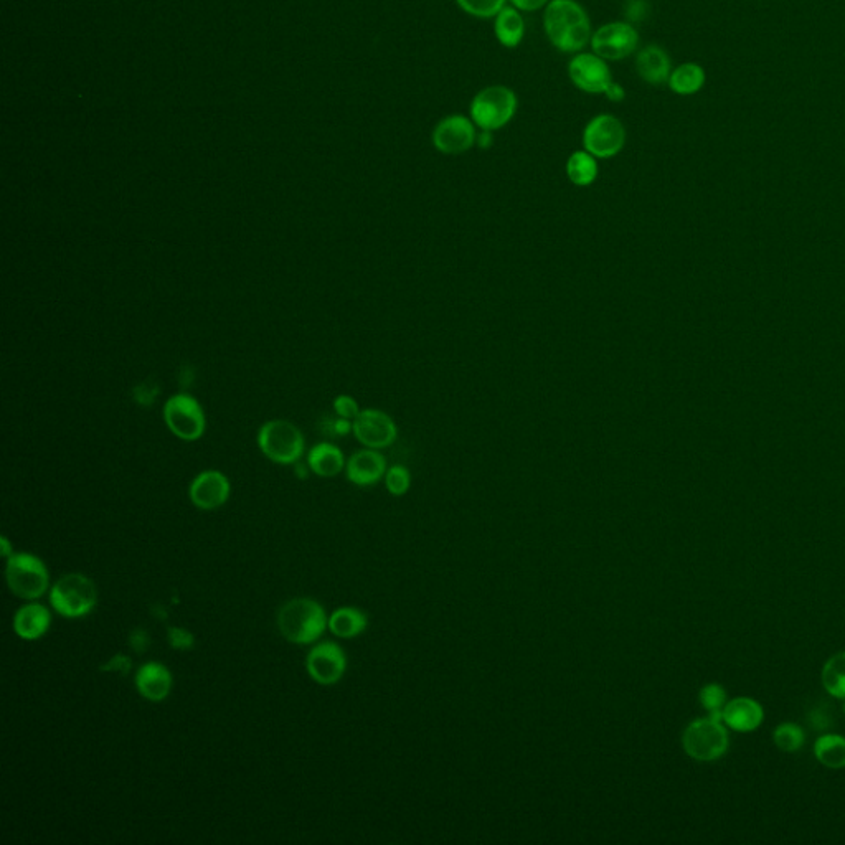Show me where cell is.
Listing matches in <instances>:
<instances>
[{
	"label": "cell",
	"mask_w": 845,
	"mask_h": 845,
	"mask_svg": "<svg viewBox=\"0 0 845 845\" xmlns=\"http://www.w3.org/2000/svg\"><path fill=\"white\" fill-rule=\"evenodd\" d=\"M773 742L784 753H796L806 743V732L798 723L784 722L775 728Z\"/></svg>",
	"instance_id": "83f0119b"
},
{
	"label": "cell",
	"mask_w": 845,
	"mask_h": 845,
	"mask_svg": "<svg viewBox=\"0 0 845 845\" xmlns=\"http://www.w3.org/2000/svg\"><path fill=\"white\" fill-rule=\"evenodd\" d=\"M12 626H14L15 634L20 639L37 641V639L43 638L52 626V613L47 606L32 601L29 605L20 606L17 609Z\"/></svg>",
	"instance_id": "d6986e66"
},
{
	"label": "cell",
	"mask_w": 845,
	"mask_h": 845,
	"mask_svg": "<svg viewBox=\"0 0 845 845\" xmlns=\"http://www.w3.org/2000/svg\"><path fill=\"white\" fill-rule=\"evenodd\" d=\"M634 65L641 80L649 85H664L669 81L672 73L671 57L659 45H647L641 48L636 55Z\"/></svg>",
	"instance_id": "ffe728a7"
},
{
	"label": "cell",
	"mask_w": 845,
	"mask_h": 845,
	"mask_svg": "<svg viewBox=\"0 0 845 845\" xmlns=\"http://www.w3.org/2000/svg\"><path fill=\"white\" fill-rule=\"evenodd\" d=\"M459 9L476 19H496L507 5V0H456Z\"/></svg>",
	"instance_id": "f1b7e54d"
},
{
	"label": "cell",
	"mask_w": 845,
	"mask_h": 845,
	"mask_svg": "<svg viewBox=\"0 0 845 845\" xmlns=\"http://www.w3.org/2000/svg\"><path fill=\"white\" fill-rule=\"evenodd\" d=\"M682 748L685 755L700 763L720 760L730 748L727 725L712 715L697 718L685 727Z\"/></svg>",
	"instance_id": "277c9868"
},
{
	"label": "cell",
	"mask_w": 845,
	"mask_h": 845,
	"mask_svg": "<svg viewBox=\"0 0 845 845\" xmlns=\"http://www.w3.org/2000/svg\"><path fill=\"white\" fill-rule=\"evenodd\" d=\"M605 96L609 101L619 103V101H623L624 98H626V91H624L623 86L616 83V81H613V83L608 86V90L605 91Z\"/></svg>",
	"instance_id": "74e56055"
},
{
	"label": "cell",
	"mask_w": 845,
	"mask_h": 845,
	"mask_svg": "<svg viewBox=\"0 0 845 845\" xmlns=\"http://www.w3.org/2000/svg\"><path fill=\"white\" fill-rule=\"evenodd\" d=\"M294 466H296V474H298L299 479H306V477H307L306 466H304V464L299 463V461H298V463L294 464Z\"/></svg>",
	"instance_id": "b9f144b4"
},
{
	"label": "cell",
	"mask_w": 845,
	"mask_h": 845,
	"mask_svg": "<svg viewBox=\"0 0 845 845\" xmlns=\"http://www.w3.org/2000/svg\"><path fill=\"white\" fill-rule=\"evenodd\" d=\"M232 486L225 474L215 469L203 471L195 476L189 487L190 501L202 510H215L227 504Z\"/></svg>",
	"instance_id": "9a60e30c"
},
{
	"label": "cell",
	"mask_w": 845,
	"mask_h": 845,
	"mask_svg": "<svg viewBox=\"0 0 845 845\" xmlns=\"http://www.w3.org/2000/svg\"><path fill=\"white\" fill-rule=\"evenodd\" d=\"M106 672H119V674H128L131 669V661L128 656L124 654H116V656L109 659L108 664L101 667Z\"/></svg>",
	"instance_id": "e575fe53"
},
{
	"label": "cell",
	"mask_w": 845,
	"mask_h": 845,
	"mask_svg": "<svg viewBox=\"0 0 845 845\" xmlns=\"http://www.w3.org/2000/svg\"><path fill=\"white\" fill-rule=\"evenodd\" d=\"M303 433L291 421L271 420L261 426L258 446L266 458L276 464H296L304 454Z\"/></svg>",
	"instance_id": "52a82bcc"
},
{
	"label": "cell",
	"mask_w": 845,
	"mask_h": 845,
	"mask_svg": "<svg viewBox=\"0 0 845 845\" xmlns=\"http://www.w3.org/2000/svg\"><path fill=\"white\" fill-rule=\"evenodd\" d=\"M494 34L502 47H519L525 37V20L522 12L506 5L494 19Z\"/></svg>",
	"instance_id": "7402d4cb"
},
{
	"label": "cell",
	"mask_w": 845,
	"mask_h": 845,
	"mask_svg": "<svg viewBox=\"0 0 845 845\" xmlns=\"http://www.w3.org/2000/svg\"><path fill=\"white\" fill-rule=\"evenodd\" d=\"M355 438L365 448L385 449L392 446L398 438V428L392 416L385 411L369 410L360 411L354 421Z\"/></svg>",
	"instance_id": "5bb4252c"
},
{
	"label": "cell",
	"mask_w": 845,
	"mask_h": 845,
	"mask_svg": "<svg viewBox=\"0 0 845 845\" xmlns=\"http://www.w3.org/2000/svg\"><path fill=\"white\" fill-rule=\"evenodd\" d=\"M624 12L631 22H641L647 15V2L646 0H628Z\"/></svg>",
	"instance_id": "836d02e7"
},
{
	"label": "cell",
	"mask_w": 845,
	"mask_h": 845,
	"mask_svg": "<svg viewBox=\"0 0 845 845\" xmlns=\"http://www.w3.org/2000/svg\"><path fill=\"white\" fill-rule=\"evenodd\" d=\"M327 428H329V431H327L329 435L347 436L350 431L354 430V423H350V420H347V418H340L339 416L337 420L331 421V423L327 425Z\"/></svg>",
	"instance_id": "8d00e7d4"
},
{
	"label": "cell",
	"mask_w": 845,
	"mask_h": 845,
	"mask_svg": "<svg viewBox=\"0 0 845 845\" xmlns=\"http://www.w3.org/2000/svg\"><path fill=\"white\" fill-rule=\"evenodd\" d=\"M598 174H600V169H598L596 157L591 156L585 149L575 151L568 157L567 177L576 187H590L591 184H595Z\"/></svg>",
	"instance_id": "484cf974"
},
{
	"label": "cell",
	"mask_w": 845,
	"mask_h": 845,
	"mask_svg": "<svg viewBox=\"0 0 845 845\" xmlns=\"http://www.w3.org/2000/svg\"><path fill=\"white\" fill-rule=\"evenodd\" d=\"M387 459L378 449H362L350 456L345 464V474L352 484L369 487L382 481L387 474Z\"/></svg>",
	"instance_id": "2e32d148"
},
{
	"label": "cell",
	"mask_w": 845,
	"mask_h": 845,
	"mask_svg": "<svg viewBox=\"0 0 845 845\" xmlns=\"http://www.w3.org/2000/svg\"><path fill=\"white\" fill-rule=\"evenodd\" d=\"M552 0H510V5L519 9L520 12H535V10L545 9Z\"/></svg>",
	"instance_id": "d590c367"
},
{
	"label": "cell",
	"mask_w": 845,
	"mask_h": 845,
	"mask_svg": "<svg viewBox=\"0 0 845 845\" xmlns=\"http://www.w3.org/2000/svg\"><path fill=\"white\" fill-rule=\"evenodd\" d=\"M814 756L829 770H844L845 737L839 733H824L814 742Z\"/></svg>",
	"instance_id": "cb8c5ba5"
},
{
	"label": "cell",
	"mask_w": 845,
	"mask_h": 845,
	"mask_svg": "<svg viewBox=\"0 0 845 845\" xmlns=\"http://www.w3.org/2000/svg\"><path fill=\"white\" fill-rule=\"evenodd\" d=\"M306 669L317 684L334 685L347 671V656L339 644L324 641L312 647L307 654Z\"/></svg>",
	"instance_id": "4fadbf2b"
},
{
	"label": "cell",
	"mask_w": 845,
	"mask_h": 845,
	"mask_svg": "<svg viewBox=\"0 0 845 845\" xmlns=\"http://www.w3.org/2000/svg\"><path fill=\"white\" fill-rule=\"evenodd\" d=\"M50 605L63 618L88 616L98 605L95 581L83 573L60 576L50 588Z\"/></svg>",
	"instance_id": "3957f363"
},
{
	"label": "cell",
	"mask_w": 845,
	"mask_h": 845,
	"mask_svg": "<svg viewBox=\"0 0 845 845\" xmlns=\"http://www.w3.org/2000/svg\"><path fill=\"white\" fill-rule=\"evenodd\" d=\"M548 42L562 53H580L590 45V17L576 0H552L543 12Z\"/></svg>",
	"instance_id": "6da1fadb"
},
{
	"label": "cell",
	"mask_w": 845,
	"mask_h": 845,
	"mask_svg": "<svg viewBox=\"0 0 845 845\" xmlns=\"http://www.w3.org/2000/svg\"><path fill=\"white\" fill-rule=\"evenodd\" d=\"M344 453L336 444L319 443L309 451L307 466L319 477H336L345 469Z\"/></svg>",
	"instance_id": "44dd1931"
},
{
	"label": "cell",
	"mask_w": 845,
	"mask_h": 845,
	"mask_svg": "<svg viewBox=\"0 0 845 845\" xmlns=\"http://www.w3.org/2000/svg\"><path fill=\"white\" fill-rule=\"evenodd\" d=\"M476 124L463 114H451L436 124L431 141L436 151L446 156H459L476 146Z\"/></svg>",
	"instance_id": "8fae6325"
},
{
	"label": "cell",
	"mask_w": 845,
	"mask_h": 845,
	"mask_svg": "<svg viewBox=\"0 0 845 845\" xmlns=\"http://www.w3.org/2000/svg\"><path fill=\"white\" fill-rule=\"evenodd\" d=\"M0 545H2V557L9 558L12 553H14V548L10 545L9 539L7 537H2L0 539Z\"/></svg>",
	"instance_id": "60d3db41"
},
{
	"label": "cell",
	"mask_w": 845,
	"mask_h": 845,
	"mask_svg": "<svg viewBox=\"0 0 845 845\" xmlns=\"http://www.w3.org/2000/svg\"><path fill=\"white\" fill-rule=\"evenodd\" d=\"M476 144L481 149H491L492 144H494L492 131H482L481 129V133H477Z\"/></svg>",
	"instance_id": "f35d334b"
},
{
	"label": "cell",
	"mask_w": 845,
	"mask_h": 845,
	"mask_svg": "<svg viewBox=\"0 0 845 845\" xmlns=\"http://www.w3.org/2000/svg\"><path fill=\"white\" fill-rule=\"evenodd\" d=\"M699 700L700 705H702L704 710H707V712H722L723 707H725L728 702L727 690H725V687H723L722 684L710 682V684H705L704 687L700 689Z\"/></svg>",
	"instance_id": "f546056e"
},
{
	"label": "cell",
	"mask_w": 845,
	"mask_h": 845,
	"mask_svg": "<svg viewBox=\"0 0 845 845\" xmlns=\"http://www.w3.org/2000/svg\"><path fill=\"white\" fill-rule=\"evenodd\" d=\"M590 45L593 53L606 62H618L638 50V30L629 22H609L593 32Z\"/></svg>",
	"instance_id": "30bf717a"
},
{
	"label": "cell",
	"mask_w": 845,
	"mask_h": 845,
	"mask_svg": "<svg viewBox=\"0 0 845 845\" xmlns=\"http://www.w3.org/2000/svg\"><path fill=\"white\" fill-rule=\"evenodd\" d=\"M134 682L142 699L149 700L152 704H161L172 692L174 677L161 662H147L137 669Z\"/></svg>",
	"instance_id": "e0dca14e"
},
{
	"label": "cell",
	"mask_w": 845,
	"mask_h": 845,
	"mask_svg": "<svg viewBox=\"0 0 845 845\" xmlns=\"http://www.w3.org/2000/svg\"><path fill=\"white\" fill-rule=\"evenodd\" d=\"M385 486H387V491L390 492L392 496H405L406 492L410 491L411 487L410 471H408L405 466L395 464V466L388 469L387 474H385Z\"/></svg>",
	"instance_id": "4dcf8cb0"
},
{
	"label": "cell",
	"mask_w": 845,
	"mask_h": 845,
	"mask_svg": "<svg viewBox=\"0 0 845 845\" xmlns=\"http://www.w3.org/2000/svg\"><path fill=\"white\" fill-rule=\"evenodd\" d=\"M822 687L837 700H845V651L827 659L821 672Z\"/></svg>",
	"instance_id": "4316f807"
},
{
	"label": "cell",
	"mask_w": 845,
	"mask_h": 845,
	"mask_svg": "<svg viewBox=\"0 0 845 845\" xmlns=\"http://www.w3.org/2000/svg\"><path fill=\"white\" fill-rule=\"evenodd\" d=\"M279 633L289 643L298 646L316 643L329 629V618L321 603L311 598H293L286 601L276 618Z\"/></svg>",
	"instance_id": "7a4b0ae2"
},
{
	"label": "cell",
	"mask_w": 845,
	"mask_h": 845,
	"mask_svg": "<svg viewBox=\"0 0 845 845\" xmlns=\"http://www.w3.org/2000/svg\"><path fill=\"white\" fill-rule=\"evenodd\" d=\"M669 88H671L676 95L690 96L699 93L705 85V71L704 68L697 65V63H684L676 70H672L669 76Z\"/></svg>",
	"instance_id": "d4e9b609"
},
{
	"label": "cell",
	"mask_w": 845,
	"mask_h": 845,
	"mask_svg": "<svg viewBox=\"0 0 845 845\" xmlns=\"http://www.w3.org/2000/svg\"><path fill=\"white\" fill-rule=\"evenodd\" d=\"M722 720L727 728L738 733H751L765 722V709L758 700L751 697H737L728 700L722 710Z\"/></svg>",
	"instance_id": "ac0fdd59"
},
{
	"label": "cell",
	"mask_w": 845,
	"mask_h": 845,
	"mask_svg": "<svg viewBox=\"0 0 845 845\" xmlns=\"http://www.w3.org/2000/svg\"><path fill=\"white\" fill-rule=\"evenodd\" d=\"M131 643H133L134 647H144L147 649V636L144 633H134L131 636Z\"/></svg>",
	"instance_id": "ab89813d"
},
{
	"label": "cell",
	"mask_w": 845,
	"mask_h": 845,
	"mask_svg": "<svg viewBox=\"0 0 845 845\" xmlns=\"http://www.w3.org/2000/svg\"><path fill=\"white\" fill-rule=\"evenodd\" d=\"M5 580L20 600L37 601L50 591L47 565L32 553H12L5 565Z\"/></svg>",
	"instance_id": "5b68a950"
},
{
	"label": "cell",
	"mask_w": 845,
	"mask_h": 845,
	"mask_svg": "<svg viewBox=\"0 0 845 845\" xmlns=\"http://www.w3.org/2000/svg\"><path fill=\"white\" fill-rule=\"evenodd\" d=\"M568 76L578 90L590 95H605L613 83L608 63L596 53H576L568 63Z\"/></svg>",
	"instance_id": "7c38bea8"
},
{
	"label": "cell",
	"mask_w": 845,
	"mask_h": 845,
	"mask_svg": "<svg viewBox=\"0 0 845 845\" xmlns=\"http://www.w3.org/2000/svg\"><path fill=\"white\" fill-rule=\"evenodd\" d=\"M334 411L340 418L354 421L360 413L359 403L355 402V398L349 397V395H339L334 400Z\"/></svg>",
	"instance_id": "d6a6232c"
},
{
	"label": "cell",
	"mask_w": 845,
	"mask_h": 845,
	"mask_svg": "<svg viewBox=\"0 0 845 845\" xmlns=\"http://www.w3.org/2000/svg\"><path fill=\"white\" fill-rule=\"evenodd\" d=\"M626 128L613 114H598L583 129V149L596 159L618 156L626 146Z\"/></svg>",
	"instance_id": "ba28073f"
},
{
	"label": "cell",
	"mask_w": 845,
	"mask_h": 845,
	"mask_svg": "<svg viewBox=\"0 0 845 845\" xmlns=\"http://www.w3.org/2000/svg\"><path fill=\"white\" fill-rule=\"evenodd\" d=\"M164 420L167 428L179 440L184 441L200 440L207 428L202 405L187 393H179L167 400L164 405Z\"/></svg>",
	"instance_id": "9c48e42d"
},
{
	"label": "cell",
	"mask_w": 845,
	"mask_h": 845,
	"mask_svg": "<svg viewBox=\"0 0 845 845\" xmlns=\"http://www.w3.org/2000/svg\"><path fill=\"white\" fill-rule=\"evenodd\" d=\"M367 626H369L367 614L354 606H342L329 616V629L337 638H357L364 633Z\"/></svg>",
	"instance_id": "603a6c76"
},
{
	"label": "cell",
	"mask_w": 845,
	"mask_h": 845,
	"mask_svg": "<svg viewBox=\"0 0 845 845\" xmlns=\"http://www.w3.org/2000/svg\"><path fill=\"white\" fill-rule=\"evenodd\" d=\"M844 713H845V704H844Z\"/></svg>",
	"instance_id": "7bdbcfd3"
},
{
	"label": "cell",
	"mask_w": 845,
	"mask_h": 845,
	"mask_svg": "<svg viewBox=\"0 0 845 845\" xmlns=\"http://www.w3.org/2000/svg\"><path fill=\"white\" fill-rule=\"evenodd\" d=\"M167 641L175 651H190L195 646L194 634L190 633L189 629L179 628V626L167 629Z\"/></svg>",
	"instance_id": "1f68e13d"
},
{
	"label": "cell",
	"mask_w": 845,
	"mask_h": 845,
	"mask_svg": "<svg viewBox=\"0 0 845 845\" xmlns=\"http://www.w3.org/2000/svg\"><path fill=\"white\" fill-rule=\"evenodd\" d=\"M519 100L514 90L507 86H487L471 101V119L482 131H497L514 119Z\"/></svg>",
	"instance_id": "8992f818"
}]
</instances>
